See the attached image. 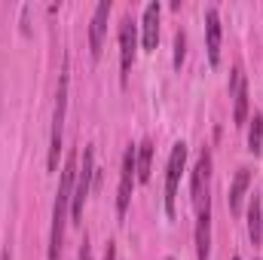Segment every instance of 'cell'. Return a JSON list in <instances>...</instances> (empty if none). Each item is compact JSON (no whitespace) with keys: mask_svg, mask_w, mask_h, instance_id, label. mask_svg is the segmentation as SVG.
Instances as JSON below:
<instances>
[{"mask_svg":"<svg viewBox=\"0 0 263 260\" xmlns=\"http://www.w3.org/2000/svg\"><path fill=\"white\" fill-rule=\"evenodd\" d=\"M135 49H138V37H135V22L129 15L120 22V67H123V83L132 70V62H135Z\"/></svg>","mask_w":263,"mask_h":260,"instance_id":"52a82bcc","label":"cell"},{"mask_svg":"<svg viewBox=\"0 0 263 260\" xmlns=\"http://www.w3.org/2000/svg\"><path fill=\"white\" fill-rule=\"evenodd\" d=\"M92 175H95V150L86 147L83 150V169H77V184H73V196H70V220L83 224V205L86 196L92 190Z\"/></svg>","mask_w":263,"mask_h":260,"instance_id":"3957f363","label":"cell"},{"mask_svg":"<svg viewBox=\"0 0 263 260\" xmlns=\"http://www.w3.org/2000/svg\"><path fill=\"white\" fill-rule=\"evenodd\" d=\"M208 178H211V156L205 150L199 156L196 169H193V205H196V211L202 205H208Z\"/></svg>","mask_w":263,"mask_h":260,"instance_id":"9c48e42d","label":"cell"},{"mask_svg":"<svg viewBox=\"0 0 263 260\" xmlns=\"http://www.w3.org/2000/svg\"><path fill=\"white\" fill-rule=\"evenodd\" d=\"M150 165H153V141H141L138 153H135V169H138V181L141 184L150 181Z\"/></svg>","mask_w":263,"mask_h":260,"instance_id":"5bb4252c","label":"cell"},{"mask_svg":"<svg viewBox=\"0 0 263 260\" xmlns=\"http://www.w3.org/2000/svg\"><path fill=\"white\" fill-rule=\"evenodd\" d=\"M248 239H251V245H260L263 242V205H260V199H251V205H248Z\"/></svg>","mask_w":263,"mask_h":260,"instance_id":"9a60e30c","label":"cell"},{"mask_svg":"<svg viewBox=\"0 0 263 260\" xmlns=\"http://www.w3.org/2000/svg\"><path fill=\"white\" fill-rule=\"evenodd\" d=\"M260 205H263V202H260Z\"/></svg>","mask_w":263,"mask_h":260,"instance_id":"7402d4cb","label":"cell"},{"mask_svg":"<svg viewBox=\"0 0 263 260\" xmlns=\"http://www.w3.org/2000/svg\"><path fill=\"white\" fill-rule=\"evenodd\" d=\"M107 15H110V3L101 0L92 12V25H89V49L98 59L101 55V43H104V31H107Z\"/></svg>","mask_w":263,"mask_h":260,"instance_id":"ba28073f","label":"cell"},{"mask_svg":"<svg viewBox=\"0 0 263 260\" xmlns=\"http://www.w3.org/2000/svg\"><path fill=\"white\" fill-rule=\"evenodd\" d=\"M104 260H117V245L107 242V251H104Z\"/></svg>","mask_w":263,"mask_h":260,"instance_id":"ac0fdd59","label":"cell"},{"mask_svg":"<svg viewBox=\"0 0 263 260\" xmlns=\"http://www.w3.org/2000/svg\"><path fill=\"white\" fill-rule=\"evenodd\" d=\"M0 260H12V257H9V251H3V254H0Z\"/></svg>","mask_w":263,"mask_h":260,"instance_id":"ffe728a7","label":"cell"},{"mask_svg":"<svg viewBox=\"0 0 263 260\" xmlns=\"http://www.w3.org/2000/svg\"><path fill=\"white\" fill-rule=\"evenodd\" d=\"M211 254V205L196 211V260H208Z\"/></svg>","mask_w":263,"mask_h":260,"instance_id":"30bf717a","label":"cell"},{"mask_svg":"<svg viewBox=\"0 0 263 260\" xmlns=\"http://www.w3.org/2000/svg\"><path fill=\"white\" fill-rule=\"evenodd\" d=\"M184 52H187V37H184V31H178V37H175V67H181Z\"/></svg>","mask_w":263,"mask_h":260,"instance_id":"e0dca14e","label":"cell"},{"mask_svg":"<svg viewBox=\"0 0 263 260\" xmlns=\"http://www.w3.org/2000/svg\"><path fill=\"white\" fill-rule=\"evenodd\" d=\"M73 184H77V153H70L62 172V184L55 193V205H52V233H49V260H59L62 245H65V224L67 211H70V196H73Z\"/></svg>","mask_w":263,"mask_h":260,"instance_id":"6da1fadb","label":"cell"},{"mask_svg":"<svg viewBox=\"0 0 263 260\" xmlns=\"http://www.w3.org/2000/svg\"><path fill=\"white\" fill-rule=\"evenodd\" d=\"M248 123H251V126H248V150L257 156L263 150V114H254Z\"/></svg>","mask_w":263,"mask_h":260,"instance_id":"2e32d148","label":"cell"},{"mask_svg":"<svg viewBox=\"0 0 263 260\" xmlns=\"http://www.w3.org/2000/svg\"><path fill=\"white\" fill-rule=\"evenodd\" d=\"M168 260H172V257H168Z\"/></svg>","mask_w":263,"mask_h":260,"instance_id":"44dd1931","label":"cell"},{"mask_svg":"<svg viewBox=\"0 0 263 260\" xmlns=\"http://www.w3.org/2000/svg\"><path fill=\"white\" fill-rule=\"evenodd\" d=\"M205 34H208V62L220 65V15L214 6L205 9Z\"/></svg>","mask_w":263,"mask_h":260,"instance_id":"8fae6325","label":"cell"},{"mask_svg":"<svg viewBox=\"0 0 263 260\" xmlns=\"http://www.w3.org/2000/svg\"><path fill=\"white\" fill-rule=\"evenodd\" d=\"M135 153H138V147H129V150H126V156H123V172H120V193H117V214H120V217H126V211H129L132 187H135V181H138Z\"/></svg>","mask_w":263,"mask_h":260,"instance_id":"5b68a950","label":"cell"},{"mask_svg":"<svg viewBox=\"0 0 263 260\" xmlns=\"http://www.w3.org/2000/svg\"><path fill=\"white\" fill-rule=\"evenodd\" d=\"M184 162H187V144L178 141V144L172 147L168 169H165V211H168V217H175V196H178V184H181Z\"/></svg>","mask_w":263,"mask_h":260,"instance_id":"277c9868","label":"cell"},{"mask_svg":"<svg viewBox=\"0 0 263 260\" xmlns=\"http://www.w3.org/2000/svg\"><path fill=\"white\" fill-rule=\"evenodd\" d=\"M230 98H233V123H236V126H245V123H248V86H245V73H242V67L233 70V80H230Z\"/></svg>","mask_w":263,"mask_h":260,"instance_id":"8992f818","label":"cell"},{"mask_svg":"<svg viewBox=\"0 0 263 260\" xmlns=\"http://www.w3.org/2000/svg\"><path fill=\"white\" fill-rule=\"evenodd\" d=\"M67 59L59 77V92H55V110H52V138H49V172L59 169V153H62V132H65V110H67Z\"/></svg>","mask_w":263,"mask_h":260,"instance_id":"7a4b0ae2","label":"cell"},{"mask_svg":"<svg viewBox=\"0 0 263 260\" xmlns=\"http://www.w3.org/2000/svg\"><path fill=\"white\" fill-rule=\"evenodd\" d=\"M141 37H144V49H156L159 43V3H147L144 6V22H141Z\"/></svg>","mask_w":263,"mask_h":260,"instance_id":"7c38bea8","label":"cell"},{"mask_svg":"<svg viewBox=\"0 0 263 260\" xmlns=\"http://www.w3.org/2000/svg\"><path fill=\"white\" fill-rule=\"evenodd\" d=\"M248 184H251V172L248 169H239L236 178H233V187H230V211L233 214L242 211V199L248 193Z\"/></svg>","mask_w":263,"mask_h":260,"instance_id":"4fadbf2b","label":"cell"},{"mask_svg":"<svg viewBox=\"0 0 263 260\" xmlns=\"http://www.w3.org/2000/svg\"><path fill=\"white\" fill-rule=\"evenodd\" d=\"M80 260H92V251H89V245L83 242V251H80Z\"/></svg>","mask_w":263,"mask_h":260,"instance_id":"d6986e66","label":"cell"}]
</instances>
